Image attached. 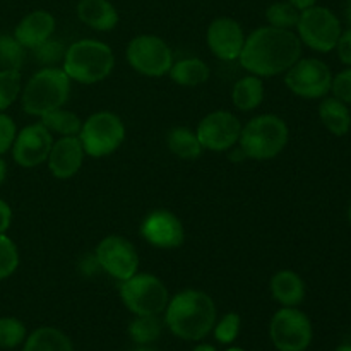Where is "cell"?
<instances>
[{"mask_svg":"<svg viewBox=\"0 0 351 351\" xmlns=\"http://www.w3.org/2000/svg\"><path fill=\"white\" fill-rule=\"evenodd\" d=\"M302 57V41L291 29L273 26L257 27L245 38L239 60L257 77L283 74Z\"/></svg>","mask_w":351,"mask_h":351,"instance_id":"obj_1","label":"cell"},{"mask_svg":"<svg viewBox=\"0 0 351 351\" xmlns=\"http://www.w3.org/2000/svg\"><path fill=\"white\" fill-rule=\"evenodd\" d=\"M216 304L201 290H184L171 297L165 308V324L177 338L201 341L216 324Z\"/></svg>","mask_w":351,"mask_h":351,"instance_id":"obj_2","label":"cell"},{"mask_svg":"<svg viewBox=\"0 0 351 351\" xmlns=\"http://www.w3.org/2000/svg\"><path fill=\"white\" fill-rule=\"evenodd\" d=\"M62 69L71 81L96 84L108 77L115 65L112 48L99 40H79L65 50Z\"/></svg>","mask_w":351,"mask_h":351,"instance_id":"obj_3","label":"cell"},{"mask_svg":"<svg viewBox=\"0 0 351 351\" xmlns=\"http://www.w3.org/2000/svg\"><path fill=\"white\" fill-rule=\"evenodd\" d=\"M71 79L60 67H43L26 82L21 91V103L27 115L43 117L67 103Z\"/></svg>","mask_w":351,"mask_h":351,"instance_id":"obj_4","label":"cell"},{"mask_svg":"<svg viewBox=\"0 0 351 351\" xmlns=\"http://www.w3.org/2000/svg\"><path fill=\"white\" fill-rule=\"evenodd\" d=\"M290 130L287 122L273 113L259 115L242 127L239 147L249 160L266 161L276 158L287 147Z\"/></svg>","mask_w":351,"mask_h":351,"instance_id":"obj_5","label":"cell"},{"mask_svg":"<svg viewBox=\"0 0 351 351\" xmlns=\"http://www.w3.org/2000/svg\"><path fill=\"white\" fill-rule=\"evenodd\" d=\"M120 298L134 315H160L167 308L170 295L160 278L136 273L120 281Z\"/></svg>","mask_w":351,"mask_h":351,"instance_id":"obj_6","label":"cell"},{"mask_svg":"<svg viewBox=\"0 0 351 351\" xmlns=\"http://www.w3.org/2000/svg\"><path fill=\"white\" fill-rule=\"evenodd\" d=\"M84 153L93 158H103L115 153L125 139V125L112 112H96L82 122L79 132Z\"/></svg>","mask_w":351,"mask_h":351,"instance_id":"obj_7","label":"cell"},{"mask_svg":"<svg viewBox=\"0 0 351 351\" xmlns=\"http://www.w3.org/2000/svg\"><path fill=\"white\" fill-rule=\"evenodd\" d=\"M297 31L302 43L321 53L335 50L343 33L341 23L336 14L328 7H321L317 3L302 10Z\"/></svg>","mask_w":351,"mask_h":351,"instance_id":"obj_8","label":"cell"},{"mask_svg":"<svg viewBox=\"0 0 351 351\" xmlns=\"http://www.w3.org/2000/svg\"><path fill=\"white\" fill-rule=\"evenodd\" d=\"M269 338L278 351H307L314 339V328L297 307H283L271 319Z\"/></svg>","mask_w":351,"mask_h":351,"instance_id":"obj_9","label":"cell"},{"mask_svg":"<svg viewBox=\"0 0 351 351\" xmlns=\"http://www.w3.org/2000/svg\"><path fill=\"white\" fill-rule=\"evenodd\" d=\"M125 57L134 71L147 77H161L173 65L171 48L156 34H139L130 40Z\"/></svg>","mask_w":351,"mask_h":351,"instance_id":"obj_10","label":"cell"},{"mask_svg":"<svg viewBox=\"0 0 351 351\" xmlns=\"http://www.w3.org/2000/svg\"><path fill=\"white\" fill-rule=\"evenodd\" d=\"M285 84L300 98L319 99L331 93L332 74L319 58H300L287 71Z\"/></svg>","mask_w":351,"mask_h":351,"instance_id":"obj_11","label":"cell"},{"mask_svg":"<svg viewBox=\"0 0 351 351\" xmlns=\"http://www.w3.org/2000/svg\"><path fill=\"white\" fill-rule=\"evenodd\" d=\"M242 127V122L233 113L226 110H216V112L208 113L199 122L195 134L204 149L225 153L239 144Z\"/></svg>","mask_w":351,"mask_h":351,"instance_id":"obj_12","label":"cell"},{"mask_svg":"<svg viewBox=\"0 0 351 351\" xmlns=\"http://www.w3.org/2000/svg\"><path fill=\"white\" fill-rule=\"evenodd\" d=\"M99 267L115 278L117 281H125L139 269V256L132 243L119 235H110L98 243L95 250Z\"/></svg>","mask_w":351,"mask_h":351,"instance_id":"obj_13","label":"cell"},{"mask_svg":"<svg viewBox=\"0 0 351 351\" xmlns=\"http://www.w3.org/2000/svg\"><path fill=\"white\" fill-rule=\"evenodd\" d=\"M53 137L43 123H31L17 132L12 144V158L19 167L34 168L45 163L50 154Z\"/></svg>","mask_w":351,"mask_h":351,"instance_id":"obj_14","label":"cell"},{"mask_svg":"<svg viewBox=\"0 0 351 351\" xmlns=\"http://www.w3.org/2000/svg\"><path fill=\"white\" fill-rule=\"evenodd\" d=\"M141 235L156 249H177L184 243L185 230L177 215L167 209H156L144 218Z\"/></svg>","mask_w":351,"mask_h":351,"instance_id":"obj_15","label":"cell"},{"mask_svg":"<svg viewBox=\"0 0 351 351\" xmlns=\"http://www.w3.org/2000/svg\"><path fill=\"white\" fill-rule=\"evenodd\" d=\"M245 33L242 26L232 17H218L208 27V47L216 58L232 62L240 57L245 45Z\"/></svg>","mask_w":351,"mask_h":351,"instance_id":"obj_16","label":"cell"},{"mask_svg":"<svg viewBox=\"0 0 351 351\" xmlns=\"http://www.w3.org/2000/svg\"><path fill=\"white\" fill-rule=\"evenodd\" d=\"M84 156V147L77 136L60 137L51 144L50 154L47 158L48 170L58 180H67L81 170Z\"/></svg>","mask_w":351,"mask_h":351,"instance_id":"obj_17","label":"cell"},{"mask_svg":"<svg viewBox=\"0 0 351 351\" xmlns=\"http://www.w3.org/2000/svg\"><path fill=\"white\" fill-rule=\"evenodd\" d=\"M55 33V17L48 10H33L17 23L14 38L26 50H34Z\"/></svg>","mask_w":351,"mask_h":351,"instance_id":"obj_18","label":"cell"},{"mask_svg":"<svg viewBox=\"0 0 351 351\" xmlns=\"http://www.w3.org/2000/svg\"><path fill=\"white\" fill-rule=\"evenodd\" d=\"M75 12L81 23L95 31H112L120 19L110 0H79Z\"/></svg>","mask_w":351,"mask_h":351,"instance_id":"obj_19","label":"cell"},{"mask_svg":"<svg viewBox=\"0 0 351 351\" xmlns=\"http://www.w3.org/2000/svg\"><path fill=\"white\" fill-rule=\"evenodd\" d=\"M271 295L283 307H297L305 298V283L295 271H278L271 278Z\"/></svg>","mask_w":351,"mask_h":351,"instance_id":"obj_20","label":"cell"},{"mask_svg":"<svg viewBox=\"0 0 351 351\" xmlns=\"http://www.w3.org/2000/svg\"><path fill=\"white\" fill-rule=\"evenodd\" d=\"M319 119L332 136L343 137L351 129V112L348 105L335 96L322 99L319 105Z\"/></svg>","mask_w":351,"mask_h":351,"instance_id":"obj_21","label":"cell"},{"mask_svg":"<svg viewBox=\"0 0 351 351\" xmlns=\"http://www.w3.org/2000/svg\"><path fill=\"white\" fill-rule=\"evenodd\" d=\"M23 351H74V346L64 331L43 326L26 336Z\"/></svg>","mask_w":351,"mask_h":351,"instance_id":"obj_22","label":"cell"},{"mask_svg":"<svg viewBox=\"0 0 351 351\" xmlns=\"http://www.w3.org/2000/svg\"><path fill=\"white\" fill-rule=\"evenodd\" d=\"M170 77L175 84L187 86V88H194V86L204 84L211 75L209 65L201 58H182V60L173 62L170 69Z\"/></svg>","mask_w":351,"mask_h":351,"instance_id":"obj_23","label":"cell"},{"mask_svg":"<svg viewBox=\"0 0 351 351\" xmlns=\"http://www.w3.org/2000/svg\"><path fill=\"white\" fill-rule=\"evenodd\" d=\"M264 99L263 79L250 74L239 79L232 89V101L240 112H252Z\"/></svg>","mask_w":351,"mask_h":351,"instance_id":"obj_24","label":"cell"},{"mask_svg":"<svg viewBox=\"0 0 351 351\" xmlns=\"http://www.w3.org/2000/svg\"><path fill=\"white\" fill-rule=\"evenodd\" d=\"M167 144L170 153L178 156L180 160H197L202 154V144L199 143V137L195 130L189 127H175L168 132Z\"/></svg>","mask_w":351,"mask_h":351,"instance_id":"obj_25","label":"cell"},{"mask_svg":"<svg viewBox=\"0 0 351 351\" xmlns=\"http://www.w3.org/2000/svg\"><path fill=\"white\" fill-rule=\"evenodd\" d=\"M41 123H43L50 132L58 134L60 137L79 136L82 127L81 119H79L75 113L64 110V106L41 117Z\"/></svg>","mask_w":351,"mask_h":351,"instance_id":"obj_26","label":"cell"},{"mask_svg":"<svg viewBox=\"0 0 351 351\" xmlns=\"http://www.w3.org/2000/svg\"><path fill=\"white\" fill-rule=\"evenodd\" d=\"M161 336V321L158 315H136L129 324V338L139 346H149Z\"/></svg>","mask_w":351,"mask_h":351,"instance_id":"obj_27","label":"cell"},{"mask_svg":"<svg viewBox=\"0 0 351 351\" xmlns=\"http://www.w3.org/2000/svg\"><path fill=\"white\" fill-rule=\"evenodd\" d=\"M24 50L14 34H0V71H21L26 58Z\"/></svg>","mask_w":351,"mask_h":351,"instance_id":"obj_28","label":"cell"},{"mask_svg":"<svg viewBox=\"0 0 351 351\" xmlns=\"http://www.w3.org/2000/svg\"><path fill=\"white\" fill-rule=\"evenodd\" d=\"M298 19H300V10L291 5L288 0L271 3L266 9L267 26L280 27V29H293V27H297Z\"/></svg>","mask_w":351,"mask_h":351,"instance_id":"obj_29","label":"cell"},{"mask_svg":"<svg viewBox=\"0 0 351 351\" xmlns=\"http://www.w3.org/2000/svg\"><path fill=\"white\" fill-rule=\"evenodd\" d=\"M27 331L23 321L17 317H0V348L12 350L23 345Z\"/></svg>","mask_w":351,"mask_h":351,"instance_id":"obj_30","label":"cell"},{"mask_svg":"<svg viewBox=\"0 0 351 351\" xmlns=\"http://www.w3.org/2000/svg\"><path fill=\"white\" fill-rule=\"evenodd\" d=\"M23 91L21 71H0V113L5 112Z\"/></svg>","mask_w":351,"mask_h":351,"instance_id":"obj_31","label":"cell"},{"mask_svg":"<svg viewBox=\"0 0 351 351\" xmlns=\"http://www.w3.org/2000/svg\"><path fill=\"white\" fill-rule=\"evenodd\" d=\"M19 267V250L7 233H0V281L12 276Z\"/></svg>","mask_w":351,"mask_h":351,"instance_id":"obj_32","label":"cell"},{"mask_svg":"<svg viewBox=\"0 0 351 351\" xmlns=\"http://www.w3.org/2000/svg\"><path fill=\"white\" fill-rule=\"evenodd\" d=\"M240 328H242V317L237 312H230V314L223 315L213 328L216 341L221 345H232L240 335Z\"/></svg>","mask_w":351,"mask_h":351,"instance_id":"obj_33","label":"cell"},{"mask_svg":"<svg viewBox=\"0 0 351 351\" xmlns=\"http://www.w3.org/2000/svg\"><path fill=\"white\" fill-rule=\"evenodd\" d=\"M33 53H34V58H36L38 62H41L45 67H55L58 62L64 60L65 50L58 41L51 40L50 38V40L41 43L38 48H34Z\"/></svg>","mask_w":351,"mask_h":351,"instance_id":"obj_34","label":"cell"},{"mask_svg":"<svg viewBox=\"0 0 351 351\" xmlns=\"http://www.w3.org/2000/svg\"><path fill=\"white\" fill-rule=\"evenodd\" d=\"M331 91L335 98L341 99L346 105H351V65L332 77Z\"/></svg>","mask_w":351,"mask_h":351,"instance_id":"obj_35","label":"cell"},{"mask_svg":"<svg viewBox=\"0 0 351 351\" xmlns=\"http://www.w3.org/2000/svg\"><path fill=\"white\" fill-rule=\"evenodd\" d=\"M17 136V127L14 120L5 113H0V156L5 154L12 147L14 139Z\"/></svg>","mask_w":351,"mask_h":351,"instance_id":"obj_36","label":"cell"},{"mask_svg":"<svg viewBox=\"0 0 351 351\" xmlns=\"http://www.w3.org/2000/svg\"><path fill=\"white\" fill-rule=\"evenodd\" d=\"M336 51H338L339 60L345 65H351V26L346 31H343L341 36H339L338 43H336Z\"/></svg>","mask_w":351,"mask_h":351,"instance_id":"obj_37","label":"cell"},{"mask_svg":"<svg viewBox=\"0 0 351 351\" xmlns=\"http://www.w3.org/2000/svg\"><path fill=\"white\" fill-rule=\"evenodd\" d=\"M12 225V209L3 199H0V233H7Z\"/></svg>","mask_w":351,"mask_h":351,"instance_id":"obj_38","label":"cell"},{"mask_svg":"<svg viewBox=\"0 0 351 351\" xmlns=\"http://www.w3.org/2000/svg\"><path fill=\"white\" fill-rule=\"evenodd\" d=\"M79 269H81V273H84L86 276H93V274H96L98 271H101V267H99L96 256L93 254V256H86L84 259L79 263Z\"/></svg>","mask_w":351,"mask_h":351,"instance_id":"obj_39","label":"cell"},{"mask_svg":"<svg viewBox=\"0 0 351 351\" xmlns=\"http://www.w3.org/2000/svg\"><path fill=\"white\" fill-rule=\"evenodd\" d=\"M288 2H290L291 5L297 7V9L302 12V10H305V9H308V7L315 5V3H317V0H288Z\"/></svg>","mask_w":351,"mask_h":351,"instance_id":"obj_40","label":"cell"},{"mask_svg":"<svg viewBox=\"0 0 351 351\" xmlns=\"http://www.w3.org/2000/svg\"><path fill=\"white\" fill-rule=\"evenodd\" d=\"M5 177H7V165L5 161L2 160V156H0V185L5 182Z\"/></svg>","mask_w":351,"mask_h":351,"instance_id":"obj_41","label":"cell"},{"mask_svg":"<svg viewBox=\"0 0 351 351\" xmlns=\"http://www.w3.org/2000/svg\"><path fill=\"white\" fill-rule=\"evenodd\" d=\"M192 351H218L213 345H208V343H199L197 346H194Z\"/></svg>","mask_w":351,"mask_h":351,"instance_id":"obj_42","label":"cell"},{"mask_svg":"<svg viewBox=\"0 0 351 351\" xmlns=\"http://www.w3.org/2000/svg\"><path fill=\"white\" fill-rule=\"evenodd\" d=\"M130 351H156V350L149 348V346H137V348H134V350H130Z\"/></svg>","mask_w":351,"mask_h":351,"instance_id":"obj_43","label":"cell"},{"mask_svg":"<svg viewBox=\"0 0 351 351\" xmlns=\"http://www.w3.org/2000/svg\"><path fill=\"white\" fill-rule=\"evenodd\" d=\"M335 351H351V345H339Z\"/></svg>","mask_w":351,"mask_h":351,"instance_id":"obj_44","label":"cell"},{"mask_svg":"<svg viewBox=\"0 0 351 351\" xmlns=\"http://www.w3.org/2000/svg\"><path fill=\"white\" fill-rule=\"evenodd\" d=\"M346 17H348V23H350V26H351V0H350V3H348V9H346Z\"/></svg>","mask_w":351,"mask_h":351,"instance_id":"obj_45","label":"cell"},{"mask_svg":"<svg viewBox=\"0 0 351 351\" xmlns=\"http://www.w3.org/2000/svg\"><path fill=\"white\" fill-rule=\"evenodd\" d=\"M226 351H243L242 348H237V346H233V348H228Z\"/></svg>","mask_w":351,"mask_h":351,"instance_id":"obj_46","label":"cell"},{"mask_svg":"<svg viewBox=\"0 0 351 351\" xmlns=\"http://www.w3.org/2000/svg\"><path fill=\"white\" fill-rule=\"evenodd\" d=\"M348 219H350V223H351V206H350V209H348Z\"/></svg>","mask_w":351,"mask_h":351,"instance_id":"obj_47","label":"cell"}]
</instances>
